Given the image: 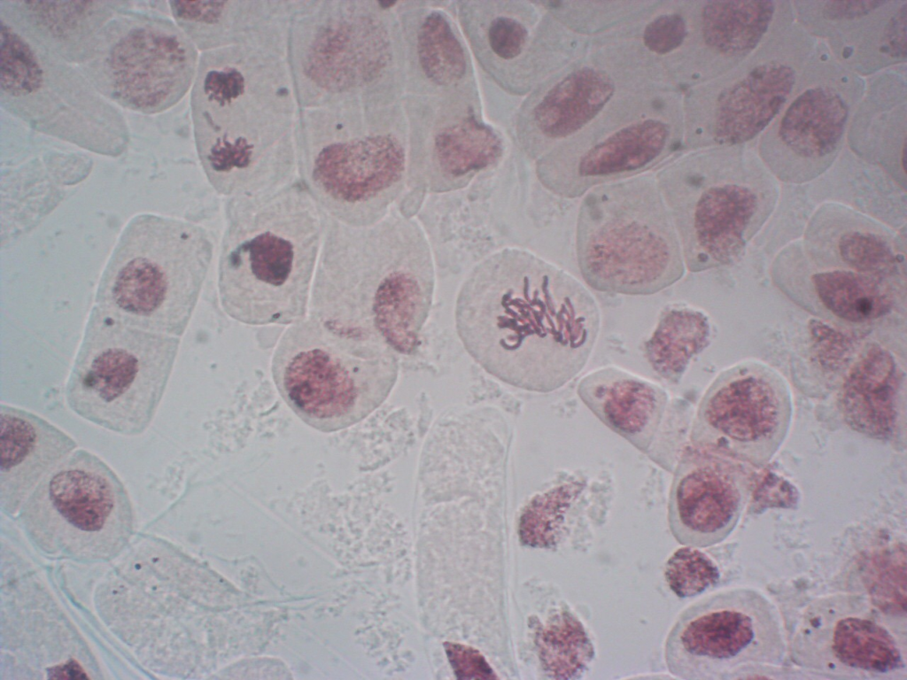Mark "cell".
<instances>
[{
  "label": "cell",
  "instance_id": "6da1fadb",
  "mask_svg": "<svg viewBox=\"0 0 907 680\" xmlns=\"http://www.w3.org/2000/svg\"><path fill=\"white\" fill-rule=\"evenodd\" d=\"M468 353L487 373L535 392L578 375L596 344L601 313L573 275L524 250L506 248L468 274L455 304Z\"/></svg>",
  "mask_w": 907,
  "mask_h": 680
},
{
  "label": "cell",
  "instance_id": "7a4b0ae2",
  "mask_svg": "<svg viewBox=\"0 0 907 680\" xmlns=\"http://www.w3.org/2000/svg\"><path fill=\"white\" fill-rule=\"evenodd\" d=\"M190 111L198 158L217 194L253 197L293 182L299 106L286 54L247 46L203 52Z\"/></svg>",
  "mask_w": 907,
  "mask_h": 680
},
{
  "label": "cell",
  "instance_id": "3957f363",
  "mask_svg": "<svg viewBox=\"0 0 907 680\" xmlns=\"http://www.w3.org/2000/svg\"><path fill=\"white\" fill-rule=\"evenodd\" d=\"M310 316L378 334L412 352L432 305L434 267L414 220L355 228L325 212Z\"/></svg>",
  "mask_w": 907,
  "mask_h": 680
},
{
  "label": "cell",
  "instance_id": "277c9868",
  "mask_svg": "<svg viewBox=\"0 0 907 680\" xmlns=\"http://www.w3.org/2000/svg\"><path fill=\"white\" fill-rule=\"evenodd\" d=\"M324 216L301 182L229 199L218 291L229 317L253 326L304 319Z\"/></svg>",
  "mask_w": 907,
  "mask_h": 680
},
{
  "label": "cell",
  "instance_id": "5b68a950",
  "mask_svg": "<svg viewBox=\"0 0 907 680\" xmlns=\"http://www.w3.org/2000/svg\"><path fill=\"white\" fill-rule=\"evenodd\" d=\"M655 177L694 273L738 262L780 196L756 144L682 148Z\"/></svg>",
  "mask_w": 907,
  "mask_h": 680
},
{
  "label": "cell",
  "instance_id": "8992f818",
  "mask_svg": "<svg viewBox=\"0 0 907 680\" xmlns=\"http://www.w3.org/2000/svg\"><path fill=\"white\" fill-rule=\"evenodd\" d=\"M393 351L376 333L309 315L280 338L272 378L302 421L334 432L363 420L388 397L398 374Z\"/></svg>",
  "mask_w": 907,
  "mask_h": 680
},
{
  "label": "cell",
  "instance_id": "52a82bcc",
  "mask_svg": "<svg viewBox=\"0 0 907 680\" xmlns=\"http://www.w3.org/2000/svg\"><path fill=\"white\" fill-rule=\"evenodd\" d=\"M576 253L584 281L601 292L652 295L685 274L672 217L649 174L602 184L583 196Z\"/></svg>",
  "mask_w": 907,
  "mask_h": 680
},
{
  "label": "cell",
  "instance_id": "ba28073f",
  "mask_svg": "<svg viewBox=\"0 0 907 680\" xmlns=\"http://www.w3.org/2000/svg\"><path fill=\"white\" fill-rule=\"evenodd\" d=\"M212 257L213 243L201 226L137 215L124 228L104 270L97 305L135 328L180 337Z\"/></svg>",
  "mask_w": 907,
  "mask_h": 680
},
{
  "label": "cell",
  "instance_id": "9c48e42d",
  "mask_svg": "<svg viewBox=\"0 0 907 680\" xmlns=\"http://www.w3.org/2000/svg\"><path fill=\"white\" fill-rule=\"evenodd\" d=\"M179 344V337L135 328L97 305L66 382L67 406L108 431L143 434L163 398Z\"/></svg>",
  "mask_w": 907,
  "mask_h": 680
},
{
  "label": "cell",
  "instance_id": "30bf717a",
  "mask_svg": "<svg viewBox=\"0 0 907 680\" xmlns=\"http://www.w3.org/2000/svg\"><path fill=\"white\" fill-rule=\"evenodd\" d=\"M795 22L787 0H655L618 30L684 90L724 74Z\"/></svg>",
  "mask_w": 907,
  "mask_h": 680
},
{
  "label": "cell",
  "instance_id": "8fae6325",
  "mask_svg": "<svg viewBox=\"0 0 907 680\" xmlns=\"http://www.w3.org/2000/svg\"><path fill=\"white\" fill-rule=\"evenodd\" d=\"M683 90L655 85L612 103L572 137L545 154L543 183L574 199L594 187L659 168L683 147Z\"/></svg>",
  "mask_w": 907,
  "mask_h": 680
},
{
  "label": "cell",
  "instance_id": "7c38bea8",
  "mask_svg": "<svg viewBox=\"0 0 907 680\" xmlns=\"http://www.w3.org/2000/svg\"><path fill=\"white\" fill-rule=\"evenodd\" d=\"M297 164L322 211L361 228L384 219L406 157L393 135L364 131L355 106L320 107L299 109Z\"/></svg>",
  "mask_w": 907,
  "mask_h": 680
},
{
  "label": "cell",
  "instance_id": "4fadbf2b",
  "mask_svg": "<svg viewBox=\"0 0 907 680\" xmlns=\"http://www.w3.org/2000/svg\"><path fill=\"white\" fill-rule=\"evenodd\" d=\"M389 59L388 34L370 4L297 1L287 60L299 109L355 106Z\"/></svg>",
  "mask_w": 907,
  "mask_h": 680
},
{
  "label": "cell",
  "instance_id": "5bb4252c",
  "mask_svg": "<svg viewBox=\"0 0 907 680\" xmlns=\"http://www.w3.org/2000/svg\"><path fill=\"white\" fill-rule=\"evenodd\" d=\"M818 39L795 21L734 68L683 90V147L756 144L790 97Z\"/></svg>",
  "mask_w": 907,
  "mask_h": 680
},
{
  "label": "cell",
  "instance_id": "9a60e30c",
  "mask_svg": "<svg viewBox=\"0 0 907 680\" xmlns=\"http://www.w3.org/2000/svg\"><path fill=\"white\" fill-rule=\"evenodd\" d=\"M20 517L47 552L77 560H105L129 537L132 506L112 468L76 449L35 486Z\"/></svg>",
  "mask_w": 907,
  "mask_h": 680
},
{
  "label": "cell",
  "instance_id": "2e32d148",
  "mask_svg": "<svg viewBox=\"0 0 907 680\" xmlns=\"http://www.w3.org/2000/svg\"><path fill=\"white\" fill-rule=\"evenodd\" d=\"M865 87L864 78L843 67L818 40L787 101L756 143L779 182L806 184L833 166Z\"/></svg>",
  "mask_w": 907,
  "mask_h": 680
},
{
  "label": "cell",
  "instance_id": "e0dca14e",
  "mask_svg": "<svg viewBox=\"0 0 907 680\" xmlns=\"http://www.w3.org/2000/svg\"><path fill=\"white\" fill-rule=\"evenodd\" d=\"M786 651L777 607L762 592L738 587L683 610L666 637L664 660L678 678L717 680L748 666H778Z\"/></svg>",
  "mask_w": 907,
  "mask_h": 680
},
{
  "label": "cell",
  "instance_id": "ac0fdd59",
  "mask_svg": "<svg viewBox=\"0 0 907 680\" xmlns=\"http://www.w3.org/2000/svg\"><path fill=\"white\" fill-rule=\"evenodd\" d=\"M100 27L81 58L96 85L119 104L143 113L160 112L192 88L199 58L176 23L130 14Z\"/></svg>",
  "mask_w": 907,
  "mask_h": 680
},
{
  "label": "cell",
  "instance_id": "d6986e66",
  "mask_svg": "<svg viewBox=\"0 0 907 680\" xmlns=\"http://www.w3.org/2000/svg\"><path fill=\"white\" fill-rule=\"evenodd\" d=\"M793 398L785 378L757 359L723 370L704 392L689 437L694 447L737 462L768 463L785 442Z\"/></svg>",
  "mask_w": 907,
  "mask_h": 680
},
{
  "label": "cell",
  "instance_id": "ffe728a7",
  "mask_svg": "<svg viewBox=\"0 0 907 680\" xmlns=\"http://www.w3.org/2000/svg\"><path fill=\"white\" fill-rule=\"evenodd\" d=\"M655 85H672L637 42L600 36L547 78L531 110L541 150L547 153L578 134L618 98ZM673 86V85H672Z\"/></svg>",
  "mask_w": 907,
  "mask_h": 680
},
{
  "label": "cell",
  "instance_id": "44dd1931",
  "mask_svg": "<svg viewBox=\"0 0 907 680\" xmlns=\"http://www.w3.org/2000/svg\"><path fill=\"white\" fill-rule=\"evenodd\" d=\"M790 653L795 664L837 677L895 678L906 669L903 646L860 595L835 594L811 602L795 629Z\"/></svg>",
  "mask_w": 907,
  "mask_h": 680
},
{
  "label": "cell",
  "instance_id": "7402d4cb",
  "mask_svg": "<svg viewBox=\"0 0 907 680\" xmlns=\"http://www.w3.org/2000/svg\"><path fill=\"white\" fill-rule=\"evenodd\" d=\"M24 35L9 21L1 19V94L7 105L23 118L50 97L30 122L43 131L53 132L56 103L62 117L64 139L89 150L112 154L103 135H113L106 129V111L81 105L61 96L94 93L74 71L56 63L43 46ZM109 121V120H108ZM112 122V121H110ZM119 136V135H118ZM122 138V137H121Z\"/></svg>",
  "mask_w": 907,
  "mask_h": 680
},
{
  "label": "cell",
  "instance_id": "603a6c76",
  "mask_svg": "<svg viewBox=\"0 0 907 680\" xmlns=\"http://www.w3.org/2000/svg\"><path fill=\"white\" fill-rule=\"evenodd\" d=\"M795 21L863 77L906 64V0L791 1Z\"/></svg>",
  "mask_w": 907,
  "mask_h": 680
},
{
  "label": "cell",
  "instance_id": "cb8c5ba5",
  "mask_svg": "<svg viewBox=\"0 0 907 680\" xmlns=\"http://www.w3.org/2000/svg\"><path fill=\"white\" fill-rule=\"evenodd\" d=\"M740 462L686 444L671 485L668 524L681 545L704 548L723 542L737 526L748 498Z\"/></svg>",
  "mask_w": 907,
  "mask_h": 680
},
{
  "label": "cell",
  "instance_id": "d4e9b609",
  "mask_svg": "<svg viewBox=\"0 0 907 680\" xmlns=\"http://www.w3.org/2000/svg\"><path fill=\"white\" fill-rule=\"evenodd\" d=\"M778 288L794 303L829 323L864 328L884 319L905 298V279L815 265L793 245L771 267Z\"/></svg>",
  "mask_w": 907,
  "mask_h": 680
},
{
  "label": "cell",
  "instance_id": "484cf974",
  "mask_svg": "<svg viewBox=\"0 0 907 680\" xmlns=\"http://www.w3.org/2000/svg\"><path fill=\"white\" fill-rule=\"evenodd\" d=\"M792 243L815 265L905 279V251L899 236L881 222L841 203L820 205L803 236Z\"/></svg>",
  "mask_w": 907,
  "mask_h": 680
},
{
  "label": "cell",
  "instance_id": "4316f807",
  "mask_svg": "<svg viewBox=\"0 0 907 680\" xmlns=\"http://www.w3.org/2000/svg\"><path fill=\"white\" fill-rule=\"evenodd\" d=\"M177 26L203 52L232 46L287 55L297 1H170Z\"/></svg>",
  "mask_w": 907,
  "mask_h": 680
},
{
  "label": "cell",
  "instance_id": "83f0119b",
  "mask_svg": "<svg viewBox=\"0 0 907 680\" xmlns=\"http://www.w3.org/2000/svg\"><path fill=\"white\" fill-rule=\"evenodd\" d=\"M577 393L606 427L640 452L653 453L658 446L670 411L669 394L659 384L608 366L582 377Z\"/></svg>",
  "mask_w": 907,
  "mask_h": 680
},
{
  "label": "cell",
  "instance_id": "f1b7e54d",
  "mask_svg": "<svg viewBox=\"0 0 907 680\" xmlns=\"http://www.w3.org/2000/svg\"><path fill=\"white\" fill-rule=\"evenodd\" d=\"M906 65L882 71L866 81L851 119L846 142L865 163L880 168L906 190Z\"/></svg>",
  "mask_w": 907,
  "mask_h": 680
},
{
  "label": "cell",
  "instance_id": "f546056e",
  "mask_svg": "<svg viewBox=\"0 0 907 680\" xmlns=\"http://www.w3.org/2000/svg\"><path fill=\"white\" fill-rule=\"evenodd\" d=\"M77 449L65 431L39 415L0 405V500L15 513L39 482Z\"/></svg>",
  "mask_w": 907,
  "mask_h": 680
},
{
  "label": "cell",
  "instance_id": "4dcf8cb0",
  "mask_svg": "<svg viewBox=\"0 0 907 680\" xmlns=\"http://www.w3.org/2000/svg\"><path fill=\"white\" fill-rule=\"evenodd\" d=\"M605 477L591 476L583 470L562 475L556 484L536 495L524 508L519 527L522 540L532 546H550L556 539L555 532L568 521L606 508L610 490Z\"/></svg>",
  "mask_w": 907,
  "mask_h": 680
},
{
  "label": "cell",
  "instance_id": "1f68e13d",
  "mask_svg": "<svg viewBox=\"0 0 907 680\" xmlns=\"http://www.w3.org/2000/svg\"><path fill=\"white\" fill-rule=\"evenodd\" d=\"M710 336L709 319L703 311L685 304L667 305L644 343V355L658 376L676 384L709 344Z\"/></svg>",
  "mask_w": 907,
  "mask_h": 680
},
{
  "label": "cell",
  "instance_id": "d6a6232c",
  "mask_svg": "<svg viewBox=\"0 0 907 680\" xmlns=\"http://www.w3.org/2000/svg\"><path fill=\"white\" fill-rule=\"evenodd\" d=\"M434 152L443 176L458 180L493 164L502 153V143L488 126L467 118L437 135Z\"/></svg>",
  "mask_w": 907,
  "mask_h": 680
},
{
  "label": "cell",
  "instance_id": "836d02e7",
  "mask_svg": "<svg viewBox=\"0 0 907 680\" xmlns=\"http://www.w3.org/2000/svg\"><path fill=\"white\" fill-rule=\"evenodd\" d=\"M539 648L546 672L556 679L580 677L594 654L584 625L568 607L547 621L539 636Z\"/></svg>",
  "mask_w": 907,
  "mask_h": 680
},
{
  "label": "cell",
  "instance_id": "e575fe53",
  "mask_svg": "<svg viewBox=\"0 0 907 680\" xmlns=\"http://www.w3.org/2000/svg\"><path fill=\"white\" fill-rule=\"evenodd\" d=\"M654 1L557 0L539 3L566 28L590 40L624 26Z\"/></svg>",
  "mask_w": 907,
  "mask_h": 680
},
{
  "label": "cell",
  "instance_id": "d590c367",
  "mask_svg": "<svg viewBox=\"0 0 907 680\" xmlns=\"http://www.w3.org/2000/svg\"><path fill=\"white\" fill-rule=\"evenodd\" d=\"M417 53L425 75L438 85H451L466 73L463 49L439 12H431L422 21L417 35Z\"/></svg>",
  "mask_w": 907,
  "mask_h": 680
},
{
  "label": "cell",
  "instance_id": "8d00e7d4",
  "mask_svg": "<svg viewBox=\"0 0 907 680\" xmlns=\"http://www.w3.org/2000/svg\"><path fill=\"white\" fill-rule=\"evenodd\" d=\"M716 563L698 547L686 545L675 551L664 568V578L679 598L697 596L719 580Z\"/></svg>",
  "mask_w": 907,
  "mask_h": 680
},
{
  "label": "cell",
  "instance_id": "74e56055",
  "mask_svg": "<svg viewBox=\"0 0 907 680\" xmlns=\"http://www.w3.org/2000/svg\"><path fill=\"white\" fill-rule=\"evenodd\" d=\"M446 654L454 672L461 678L495 677L485 658L476 650L459 644L447 643Z\"/></svg>",
  "mask_w": 907,
  "mask_h": 680
}]
</instances>
